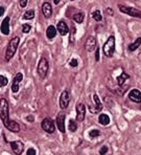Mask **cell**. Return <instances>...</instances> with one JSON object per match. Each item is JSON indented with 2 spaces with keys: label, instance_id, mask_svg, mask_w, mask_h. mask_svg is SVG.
<instances>
[{
  "label": "cell",
  "instance_id": "1",
  "mask_svg": "<svg viewBox=\"0 0 141 155\" xmlns=\"http://www.w3.org/2000/svg\"><path fill=\"white\" fill-rule=\"evenodd\" d=\"M20 43V38L19 37H14L10 40L8 46H6V51H5V61L8 62L11 59L15 56L16 51L18 49V46H19Z\"/></svg>",
  "mask_w": 141,
  "mask_h": 155
},
{
  "label": "cell",
  "instance_id": "2",
  "mask_svg": "<svg viewBox=\"0 0 141 155\" xmlns=\"http://www.w3.org/2000/svg\"><path fill=\"white\" fill-rule=\"evenodd\" d=\"M10 110H8V102L6 99H1L0 100V118H1L2 123L4 126L8 124L10 122Z\"/></svg>",
  "mask_w": 141,
  "mask_h": 155
},
{
  "label": "cell",
  "instance_id": "3",
  "mask_svg": "<svg viewBox=\"0 0 141 155\" xmlns=\"http://www.w3.org/2000/svg\"><path fill=\"white\" fill-rule=\"evenodd\" d=\"M103 51L106 57H108V58L113 57V54H114V52H115V37L114 36H110V37L107 39L106 43L104 44Z\"/></svg>",
  "mask_w": 141,
  "mask_h": 155
},
{
  "label": "cell",
  "instance_id": "4",
  "mask_svg": "<svg viewBox=\"0 0 141 155\" xmlns=\"http://www.w3.org/2000/svg\"><path fill=\"white\" fill-rule=\"evenodd\" d=\"M49 69V64H48V61H47L46 58H42L40 61H39V64H38V74L41 79H44L45 77L47 76V72H48Z\"/></svg>",
  "mask_w": 141,
  "mask_h": 155
},
{
  "label": "cell",
  "instance_id": "5",
  "mask_svg": "<svg viewBox=\"0 0 141 155\" xmlns=\"http://www.w3.org/2000/svg\"><path fill=\"white\" fill-rule=\"evenodd\" d=\"M118 8H119L120 12L126 14V15L132 16V17H136V18H141V12L138 11L137 8H132V6L122 5V4H119Z\"/></svg>",
  "mask_w": 141,
  "mask_h": 155
},
{
  "label": "cell",
  "instance_id": "6",
  "mask_svg": "<svg viewBox=\"0 0 141 155\" xmlns=\"http://www.w3.org/2000/svg\"><path fill=\"white\" fill-rule=\"evenodd\" d=\"M41 126H42V129L44 130L45 132H47V133H53V132L56 131V126H54L53 120L49 117H45L44 120H42Z\"/></svg>",
  "mask_w": 141,
  "mask_h": 155
},
{
  "label": "cell",
  "instance_id": "7",
  "mask_svg": "<svg viewBox=\"0 0 141 155\" xmlns=\"http://www.w3.org/2000/svg\"><path fill=\"white\" fill-rule=\"evenodd\" d=\"M70 103V93L68 90H64L62 93H61L60 97V106L61 108L64 110L68 107V105Z\"/></svg>",
  "mask_w": 141,
  "mask_h": 155
},
{
  "label": "cell",
  "instance_id": "8",
  "mask_svg": "<svg viewBox=\"0 0 141 155\" xmlns=\"http://www.w3.org/2000/svg\"><path fill=\"white\" fill-rule=\"evenodd\" d=\"M86 106L83 103H79L76 105V120L83 122L86 116Z\"/></svg>",
  "mask_w": 141,
  "mask_h": 155
},
{
  "label": "cell",
  "instance_id": "9",
  "mask_svg": "<svg viewBox=\"0 0 141 155\" xmlns=\"http://www.w3.org/2000/svg\"><path fill=\"white\" fill-rule=\"evenodd\" d=\"M65 113L63 112V111H61V112L58 113V116H56V127H58V129L60 130L62 133H65Z\"/></svg>",
  "mask_w": 141,
  "mask_h": 155
},
{
  "label": "cell",
  "instance_id": "10",
  "mask_svg": "<svg viewBox=\"0 0 141 155\" xmlns=\"http://www.w3.org/2000/svg\"><path fill=\"white\" fill-rule=\"evenodd\" d=\"M11 147H12V150L16 155H21L24 151V143L20 140L11 142Z\"/></svg>",
  "mask_w": 141,
  "mask_h": 155
},
{
  "label": "cell",
  "instance_id": "11",
  "mask_svg": "<svg viewBox=\"0 0 141 155\" xmlns=\"http://www.w3.org/2000/svg\"><path fill=\"white\" fill-rule=\"evenodd\" d=\"M23 80V74L22 72H18L15 76V78L13 79V84H12V91L15 93H17L19 91L20 88V82Z\"/></svg>",
  "mask_w": 141,
  "mask_h": 155
},
{
  "label": "cell",
  "instance_id": "12",
  "mask_svg": "<svg viewBox=\"0 0 141 155\" xmlns=\"http://www.w3.org/2000/svg\"><path fill=\"white\" fill-rule=\"evenodd\" d=\"M128 97L132 102H134V103H141V91L139 89H136V88L132 89L129 92Z\"/></svg>",
  "mask_w": 141,
  "mask_h": 155
},
{
  "label": "cell",
  "instance_id": "13",
  "mask_svg": "<svg viewBox=\"0 0 141 155\" xmlns=\"http://www.w3.org/2000/svg\"><path fill=\"white\" fill-rule=\"evenodd\" d=\"M85 48L87 51H93L95 48H96V39L92 36L88 37V39L86 40V43H85Z\"/></svg>",
  "mask_w": 141,
  "mask_h": 155
},
{
  "label": "cell",
  "instance_id": "14",
  "mask_svg": "<svg viewBox=\"0 0 141 155\" xmlns=\"http://www.w3.org/2000/svg\"><path fill=\"white\" fill-rule=\"evenodd\" d=\"M56 31H59L61 36H66L69 34V28H68V25L66 24L65 21L61 20V21L58 22V25H56Z\"/></svg>",
  "mask_w": 141,
  "mask_h": 155
},
{
  "label": "cell",
  "instance_id": "15",
  "mask_svg": "<svg viewBox=\"0 0 141 155\" xmlns=\"http://www.w3.org/2000/svg\"><path fill=\"white\" fill-rule=\"evenodd\" d=\"M10 21H11V18L8 16V17L4 18L3 21L1 22V25H0V31L5 36H8L10 34Z\"/></svg>",
  "mask_w": 141,
  "mask_h": 155
},
{
  "label": "cell",
  "instance_id": "16",
  "mask_svg": "<svg viewBox=\"0 0 141 155\" xmlns=\"http://www.w3.org/2000/svg\"><path fill=\"white\" fill-rule=\"evenodd\" d=\"M42 13L45 18H49L52 15V6L49 2H44L42 4Z\"/></svg>",
  "mask_w": 141,
  "mask_h": 155
},
{
  "label": "cell",
  "instance_id": "17",
  "mask_svg": "<svg viewBox=\"0 0 141 155\" xmlns=\"http://www.w3.org/2000/svg\"><path fill=\"white\" fill-rule=\"evenodd\" d=\"M6 129H8L10 131L14 132V133H17V132L20 131V126L18 123H16L15 120H10L8 122V124L5 126Z\"/></svg>",
  "mask_w": 141,
  "mask_h": 155
},
{
  "label": "cell",
  "instance_id": "18",
  "mask_svg": "<svg viewBox=\"0 0 141 155\" xmlns=\"http://www.w3.org/2000/svg\"><path fill=\"white\" fill-rule=\"evenodd\" d=\"M56 36V28L53 25H49L46 29V37L47 39L51 40Z\"/></svg>",
  "mask_w": 141,
  "mask_h": 155
},
{
  "label": "cell",
  "instance_id": "19",
  "mask_svg": "<svg viewBox=\"0 0 141 155\" xmlns=\"http://www.w3.org/2000/svg\"><path fill=\"white\" fill-rule=\"evenodd\" d=\"M98 123L103 126H108L110 124V116L108 114H104V113H101L98 117Z\"/></svg>",
  "mask_w": 141,
  "mask_h": 155
},
{
  "label": "cell",
  "instance_id": "20",
  "mask_svg": "<svg viewBox=\"0 0 141 155\" xmlns=\"http://www.w3.org/2000/svg\"><path fill=\"white\" fill-rule=\"evenodd\" d=\"M141 45V38H137L135 41H134L133 43H131V44L129 45V51H135L137 48H139V46Z\"/></svg>",
  "mask_w": 141,
  "mask_h": 155
},
{
  "label": "cell",
  "instance_id": "21",
  "mask_svg": "<svg viewBox=\"0 0 141 155\" xmlns=\"http://www.w3.org/2000/svg\"><path fill=\"white\" fill-rule=\"evenodd\" d=\"M130 79V76L128 74H126V72H122L120 76H118L117 77V83H118V85L119 86H122L124 83H126V81L127 80H129Z\"/></svg>",
  "mask_w": 141,
  "mask_h": 155
},
{
  "label": "cell",
  "instance_id": "22",
  "mask_svg": "<svg viewBox=\"0 0 141 155\" xmlns=\"http://www.w3.org/2000/svg\"><path fill=\"white\" fill-rule=\"evenodd\" d=\"M93 100H94V104H95V109H96L97 112L103 110V104H101V100H99V97L97 94L93 95Z\"/></svg>",
  "mask_w": 141,
  "mask_h": 155
},
{
  "label": "cell",
  "instance_id": "23",
  "mask_svg": "<svg viewBox=\"0 0 141 155\" xmlns=\"http://www.w3.org/2000/svg\"><path fill=\"white\" fill-rule=\"evenodd\" d=\"M35 18V11L34 10H28L24 13L23 19L24 20H33Z\"/></svg>",
  "mask_w": 141,
  "mask_h": 155
},
{
  "label": "cell",
  "instance_id": "24",
  "mask_svg": "<svg viewBox=\"0 0 141 155\" xmlns=\"http://www.w3.org/2000/svg\"><path fill=\"white\" fill-rule=\"evenodd\" d=\"M73 19L76 23H82V22L84 21V19H85V14L84 13H77L73 16Z\"/></svg>",
  "mask_w": 141,
  "mask_h": 155
},
{
  "label": "cell",
  "instance_id": "25",
  "mask_svg": "<svg viewBox=\"0 0 141 155\" xmlns=\"http://www.w3.org/2000/svg\"><path fill=\"white\" fill-rule=\"evenodd\" d=\"M92 18L97 22H99V21L103 20V16H101V13L99 12V10H96L92 13Z\"/></svg>",
  "mask_w": 141,
  "mask_h": 155
},
{
  "label": "cell",
  "instance_id": "26",
  "mask_svg": "<svg viewBox=\"0 0 141 155\" xmlns=\"http://www.w3.org/2000/svg\"><path fill=\"white\" fill-rule=\"evenodd\" d=\"M68 128L71 132H75L77 130V124L76 122L74 120H69V126H68Z\"/></svg>",
  "mask_w": 141,
  "mask_h": 155
},
{
  "label": "cell",
  "instance_id": "27",
  "mask_svg": "<svg viewBox=\"0 0 141 155\" xmlns=\"http://www.w3.org/2000/svg\"><path fill=\"white\" fill-rule=\"evenodd\" d=\"M8 83V80L6 77L2 76V74H0V88L4 87V86H6Z\"/></svg>",
  "mask_w": 141,
  "mask_h": 155
},
{
  "label": "cell",
  "instance_id": "28",
  "mask_svg": "<svg viewBox=\"0 0 141 155\" xmlns=\"http://www.w3.org/2000/svg\"><path fill=\"white\" fill-rule=\"evenodd\" d=\"M89 135L91 138H94V137H97V136L101 135V132H99V130H97V129H93L89 132Z\"/></svg>",
  "mask_w": 141,
  "mask_h": 155
},
{
  "label": "cell",
  "instance_id": "29",
  "mask_svg": "<svg viewBox=\"0 0 141 155\" xmlns=\"http://www.w3.org/2000/svg\"><path fill=\"white\" fill-rule=\"evenodd\" d=\"M30 31H31V25H30V24L24 23L23 25H22V33H23V34H28Z\"/></svg>",
  "mask_w": 141,
  "mask_h": 155
},
{
  "label": "cell",
  "instance_id": "30",
  "mask_svg": "<svg viewBox=\"0 0 141 155\" xmlns=\"http://www.w3.org/2000/svg\"><path fill=\"white\" fill-rule=\"evenodd\" d=\"M108 151H109V148L107 147V146H103V147L101 148V150H99V154L104 155V154L108 153Z\"/></svg>",
  "mask_w": 141,
  "mask_h": 155
},
{
  "label": "cell",
  "instance_id": "31",
  "mask_svg": "<svg viewBox=\"0 0 141 155\" xmlns=\"http://www.w3.org/2000/svg\"><path fill=\"white\" fill-rule=\"evenodd\" d=\"M69 65L70 67H77V65H79V61L76 60V59H71L69 62Z\"/></svg>",
  "mask_w": 141,
  "mask_h": 155
},
{
  "label": "cell",
  "instance_id": "32",
  "mask_svg": "<svg viewBox=\"0 0 141 155\" xmlns=\"http://www.w3.org/2000/svg\"><path fill=\"white\" fill-rule=\"evenodd\" d=\"M75 31H76L75 27H72L71 31H70V42H73V37L75 36Z\"/></svg>",
  "mask_w": 141,
  "mask_h": 155
},
{
  "label": "cell",
  "instance_id": "33",
  "mask_svg": "<svg viewBox=\"0 0 141 155\" xmlns=\"http://www.w3.org/2000/svg\"><path fill=\"white\" fill-rule=\"evenodd\" d=\"M26 155H37V151L34 148H29L26 151Z\"/></svg>",
  "mask_w": 141,
  "mask_h": 155
},
{
  "label": "cell",
  "instance_id": "34",
  "mask_svg": "<svg viewBox=\"0 0 141 155\" xmlns=\"http://www.w3.org/2000/svg\"><path fill=\"white\" fill-rule=\"evenodd\" d=\"M27 3H28V0H19V5L21 8H25Z\"/></svg>",
  "mask_w": 141,
  "mask_h": 155
},
{
  "label": "cell",
  "instance_id": "35",
  "mask_svg": "<svg viewBox=\"0 0 141 155\" xmlns=\"http://www.w3.org/2000/svg\"><path fill=\"white\" fill-rule=\"evenodd\" d=\"M95 61L96 62L99 61V48H96V51H95Z\"/></svg>",
  "mask_w": 141,
  "mask_h": 155
},
{
  "label": "cell",
  "instance_id": "36",
  "mask_svg": "<svg viewBox=\"0 0 141 155\" xmlns=\"http://www.w3.org/2000/svg\"><path fill=\"white\" fill-rule=\"evenodd\" d=\"M5 12V8H3V6H0V17H2V15L4 14Z\"/></svg>",
  "mask_w": 141,
  "mask_h": 155
},
{
  "label": "cell",
  "instance_id": "37",
  "mask_svg": "<svg viewBox=\"0 0 141 155\" xmlns=\"http://www.w3.org/2000/svg\"><path fill=\"white\" fill-rule=\"evenodd\" d=\"M27 120H28V122H34V120H35V117H34L33 115H28L27 116Z\"/></svg>",
  "mask_w": 141,
  "mask_h": 155
},
{
  "label": "cell",
  "instance_id": "38",
  "mask_svg": "<svg viewBox=\"0 0 141 155\" xmlns=\"http://www.w3.org/2000/svg\"><path fill=\"white\" fill-rule=\"evenodd\" d=\"M106 13H107V14H109L110 16H113V11L111 10V8H107V10H106Z\"/></svg>",
  "mask_w": 141,
  "mask_h": 155
},
{
  "label": "cell",
  "instance_id": "39",
  "mask_svg": "<svg viewBox=\"0 0 141 155\" xmlns=\"http://www.w3.org/2000/svg\"><path fill=\"white\" fill-rule=\"evenodd\" d=\"M53 2H54V4H58V3H60V0H53Z\"/></svg>",
  "mask_w": 141,
  "mask_h": 155
},
{
  "label": "cell",
  "instance_id": "40",
  "mask_svg": "<svg viewBox=\"0 0 141 155\" xmlns=\"http://www.w3.org/2000/svg\"><path fill=\"white\" fill-rule=\"evenodd\" d=\"M70 1H74V0H70Z\"/></svg>",
  "mask_w": 141,
  "mask_h": 155
}]
</instances>
